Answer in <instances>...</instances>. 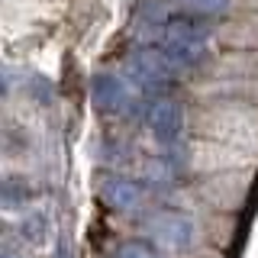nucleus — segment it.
I'll list each match as a JSON object with an SVG mask.
<instances>
[{"label":"nucleus","mask_w":258,"mask_h":258,"mask_svg":"<svg viewBox=\"0 0 258 258\" xmlns=\"http://www.w3.org/2000/svg\"><path fill=\"white\" fill-rule=\"evenodd\" d=\"M129 75L136 78V84L149 87V91H165L174 84L177 68L158 45H145L129 55Z\"/></svg>","instance_id":"nucleus-1"},{"label":"nucleus","mask_w":258,"mask_h":258,"mask_svg":"<svg viewBox=\"0 0 258 258\" xmlns=\"http://www.w3.org/2000/svg\"><path fill=\"white\" fill-rule=\"evenodd\" d=\"M91 100L94 107L107 116H123V113L133 110V97H129V87L119 75H97L91 81Z\"/></svg>","instance_id":"nucleus-2"},{"label":"nucleus","mask_w":258,"mask_h":258,"mask_svg":"<svg viewBox=\"0 0 258 258\" xmlns=\"http://www.w3.org/2000/svg\"><path fill=\"white\" fill-rule=\"evenodd\" d=\"M145 123H149V133L155 136L161 145H174L181 139V129H184V113L174 100L158 97L149 107V113H145Z\"/></svg>","instance_id":"nucleus-3"},{"label":"nucleus","mask_w":258,"mask_h":258,"mask_svg":"<svg viewBox=\"0 0 258 258\" xmlns=\"http://www.w3.org/2000/svg\"><path fill=\"white\" fill-rule=\"evenodd\" d=\"M100 194H103V204L113 210H136L142 204V184L129 181V177H110Z\"/></svg>","instance_id":"nucleus-4"},{"label":"nucleus","mask_w":258,"mask_h":258,"mask_svg":"<svg viewBox=\"0 0 258 258\" xmlns=\"http://www.w3.org/2000/svg\"><path fill=\"white\" fill-rule=\"evenodd\" d=\"M190 236H194V226H190L187 216L168 213L155 223V239L165 242V245H171V248H184L190 242Z\"/></svg>","instance_id":"nucleus-5"},{"label":"nucleus","mask_w":258,"mask_h":258,"mask_svg":"<svg viewBox=\"0 0 258 258\" xmlns=\"http://www.w3.org/2000/svg\"><path fill=\"white\" fill-rule=\"evenodd\" d=\"M32 200V187L23 177H13V174H7L4 177V207L7 210H13V207H20V204H29Z\"/></svg>","instance_id":"nucleus-6"},{"label":"nucleus","mask_w":258,"mask_h":258,"mask_svg":"<svg viewBox=\"0 0 258 258\" xmlns=\"http://www.w3.org/2000/svg\"><path fill=\"white\" fill-rule=\"evenodd\" d=\"M181 4L184 13H194V16H207V20H213V16H220L226 7H229V0H177Z\"/></svg>","instance_id":"nucleus-7"},{"label":"nucleus","mask_w":258,"mask_h":258,"mask_svg":"<svg viewBox=\"0 0 258 258\" xmlns=\"http://www.w3.org/2000/svg\"><path fill=\"white\" fill-rule=\"evenodd\" d=\"M116 258H158V252L142 239H133V242H123L116 248Z\"/></svg>","instance_id":"nucleus-8"},{"label":"nucleus","mask_w":258,"mask_h":258,"mask_svg":"<svg viewBox=\"0 0 258 258\" xmlns=\"http://www.w3.org/2000/svg\"><path fill=\"white\" fill-rule=\"evenodd\" d=\"M20 232H23V239L42 245V239H45V216H29V220H23L20 223Z\"/></svg>","instance_id":"nucleus-9"},{"label":"nucleus","mask_w":258,"mask_h":258,"mask_svg":"<svg viewBox=\"0 0 258 258\" xmlns=\"http://www.w3.org/2000/svg\"><path fill=\"white\" fill-rule=\"evenodd\" d=\"M4 258H13V255H4Z\"/></svg>","instance_id":"nucleus-10"}]
</instances>
